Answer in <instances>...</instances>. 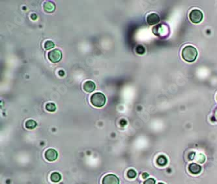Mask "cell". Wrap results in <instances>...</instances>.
Returning <instances> with one entry per match:
<instances>
[{"label":"cell","instance_id":"6da1fadb","mask_svg":"<svg viewBox=\"0 0 217 184\" xmlns=\"http://www.w3.org/2000/svg\"><path fill=\"white\" fill-rule=\"evenodd\" d=\"M198 51L192 46H186L182 50V57L187 62H193L197 58Z\"/></svg>","mask_w":217,"mask_h":184},{"label":"cell","instance_id":"7a4b0ae2","mask_svg":"<svg viewBox=\"0 0 217 184\" xmlns=\"http://www.w3.org/2000/svg\"><path fill=\"white\" fill-rule=\"evenodd\" d=\"M106 97L105 95L100 93V92H97L94 94H93L91 97V104L95 107L98 108H101L106 103Z\"/></svg>","mask_w":217,"mask_h":184},{"label":"cell","instance_id":"3957f363","mask_svg":"<svg viewBox=\"0 0 217 184\" xmlns=\"http://www.w3.org/2000/svg\"><path fill=\"white\" fill-rule=\"evenodd\" d=\"M190 21L194 24L201 22L203 19V13L199 9H194L189 14Z\"/></svg>","mask_w":217,"mask_h":184},{"label":"cell","instance_id":"277c9868","mask_svg":"<svg viewBox=\"0 0 217 184\" xmlns=\"http://www.w3.org/2000/svg\"><path fill=\"white\" fill-rule=\"evenodd\" d=\"M48 57L52 63H58L62 58V52L60 50L54 49L48 54Z\"/></svg>","mask_w":217,"mask_h":184},{"label":"cell","instance_id":"5b68a950","mask_svg":"<svg viewBox=\"0 0 217 184\" xmlns=\"http://www.w3.org/2000/svg\"><path fill=\"white\" fill-rule=\"evenodd\" d=\"M119 178L113 174H108L104 177L102 180V184H119Z\"/></svg>","mask_w":217,"mask_h":184},{"label":"cell","instance_id":"8992f818","mask_svg":"<svg viewBox=\"0 0 217 184\" xmlns=\"http://www.w3.org/2000/svg\"><path fill=\"white\" fill-rule=\"evenodd\" d=\"M58 153L54 149H48L45 152V158L49 161H54L57 159Z\"/></svg>","mask_w":217,"mask_h":184},{"label":"cell","instance_id":"52a82bcc","mask_svg":"<svg viewBox=\"0 0 217 184\" xmlns=\"http://www.w3.org/2000/svg\"><path fill=\"white\" fill-rule=\"evenodd\" d=\"M160 22V17L157 14L152 13L149 14L147 17V22L148 24L153 25L158 24Z\"/></svg>","mask_w":217,"mask_h":184},{"label":"cell","instance_id":"ba28073f","mask_svg":"<svg viewBox=\"0 0 217 184\" xmlns=\"http://www.w3.org/2000/svg\"><path fill=\"white\" fill-rule=\"evenodd\" d=\"M84 90L88 93H91V92L94 91L96 88V85L93 81L88 80L86 82L83 86Z\"/></svg>","mask_w":217,"mask_h":184},{"label":"cell","instance_id":"9c48e42d","mask_svg":"<svg viewBox=\"0 0 217 184\" xmlns=\"http://www.w3.org/2000/svg\"><path fill=\"white\" fill-rule=\"evenodd\" d=\"M189 171L193 174H198L201 171V167L197 163H191L189 165Z\"/></svg>","mask_w":217,"mask_h":184},{"label":"cell","instance_id":"30bf717a","mask_svg":"<svg viewBox=\"0 0 217 184\" xmlns=\"http://www.w3.org/2000/svg\"><path fill=\"white\" fill-rule=\"evenodd\" d=\"M44 9L47 13H52L55 9V4L51 2H47L44 4Z\"/></svg>","mask_w":217,"mask_h":184},{"label":"cell","instance_id":"8fae6325","mask_svg":"<svg viewBox=\"0 0 217 184\" xmlns=\"http://www.w3.org/2000/svg\"><path fill=\"white\" fill-rule=\"evenodd\" d=\"M37 122H36L35 121L33 120H28L26 122H25V127L28 129H35L36 127H37Z\"/></svg>","mask_w":217,"mask_h":184},{"label":"cell","instance_id":"7c38bea8","mask_svg":"<svg viewBox=\"0 0 217 184\" xmlns=\"http://www.w3.org/2000/svg\"><path fill=\"white\" fill-rule=\"evenodd\" d=\"M157 164L160 166H164L167 164L168 159L164 155H160L157 160Z\"/></svg>","mask_w":217,"mask_h":184},{"label":"cell","instance_id":"4fadbf2b","mask_svg":"<svg viewBox=\"0 0 217 184\" xmlns=\"http://www.w3.org/2000/svg\"><path fill=\"white\" fill-rule=\"evenodd\" d=\"M50 179L53 182L57 183V182H59L61 180V176L60 175V174H59L58 172H54L51 174Z\"/></svg>","mask_w":217,"mask_h":184},{"label":"cell","instance_id":"5bb4252c","mask_svg":"<svg viewBox=\"0 0 217 184\" xmlns=\"http://www.w3.org/2000/svg\"><path fill=\"white\" fill-rule=\"evenodd\" d=\"M195 159L196 162L201 164V163H204L205 161V157L202 153H198V154H196Z\"/></svg>","mask_w":217,"mask_h":184},{"label":"cell","instance_id":"9a60e30c","mask_svg":"<svg viewBox=\"0 0 217 184\" xmlns=\"http://www.w3.org/2000/svg\"><path fill=\"white\" fill-rule=\"evenodd\" d=\"M46 110L48 112H55L56 110V106L53 103H48L46 105Z\"/></svg>","mask_w":217,"mask_h":184},{"label":"cell","instance_id":"2e32d148","mask_svg":"<svg viewBox=\"0 0 217 184\" xmlns=\"http://www.w3.org/2000/svg\"><path fill=\"white\" fill-rule=\"evenodd\" d=\"M55 44L54 43V42L51 41V40H47V41H46L44 43V48L46 50H50L51 48H54Z\"/></svg>","mask_w":217,"mask_h":184},{"label":"cell","instance_id":"e0dca14e","mask_svg":"<svg viewBox=\"0 0 217 184\" xmlns=\"http://www.w3.org/2000/svg\"><path fill=\"white\" fill-rule=\"evenodd\" d=\"M136 175H137L136 172L133 169H130L127 172V176L131 179L134 178L136 176Z\"/></svg>","mask_w":217,"mask_h":184},{"label":"cell","instance_id":"ac0fdd59","mask_svg":"<svg viewBox=\"0 0 217 184\" xmlns=\"http://www.w3.org/2000/svg\"><path fill=\"white\" fill-rule=\"evenodd\" d=\"M136 50L138 54H143L145 52V48L142 45H139L136 47Z\"/></svg>","mask_w":217,"mask_h":184},{"label":"cell","instance_id":"d6986e66","mask_svg":"<svg viewBox=\"0 0 217 184\" xmlns=\"http://www.w3.org/2000/svg\"><path fill=\"white\" fill-rule=\"evenodd\" d=\"M143 184H155V180L153 178H149L144 182Z\"/></svg>","mask_w":217,"mask_h":184},{"label":"cell","instance_id":"ffe728a7","mask_svg":"<svg viewBox=\"0 0 217 184\" xmlns=\"http://www.w3.org/2000/svg\"><path fill=\"white\" fill-rule=\"evenodd\" d=\"M195 156H196V153L194 152L190 153V155H189V159L190 160H193L195 158Z\"/></svg>","mask_w":217,"mask_h":184},{"label":"cell","instance_id":"44dd1931","mask_svg":"<svg viewBox=\"0 0 217 184\" xmlns=\"http://www.w3.org/2000/svg\"><path fill=\"white\" fill-rule=\"evenodd\" d=\"M31 18H32V20H36L37 18V14H32V15H31Z\"/></svg>","mask_w":217,"mask_h":184},{"label":"cell","instance_id":"7402d4cb","mask_svg":"<svg viewBox=\"0 0 217 184\" xmlns=\"http://www.w3.org/2000/svg\"><path fill=\"white\" fill-rule=\"evenodd\" d=\"M142 177H143V178H144V179L147 178L149 177V174H148L147 173H146V172L143 173V174H142Z\"/></svg>","mask_w":217,"mask_h":184},{"label":"cell","instance_id":"603a6c76","mask_svg":"<svg viewBox=\"0 0 217 184\" xmlns=\"http://www.w3.org/2000/svg\"><path fill=\"white\" fill-rule=\"evenodd\" d=\"M59 76H64V75H65V72H64L63 71L61 70V71H59Z\"/></svg>","mask_w":217,"mask_h":184},{"label":"cell","instance_id":"cb8c5ba5","mask_svg":"<svg viewBox=\"0 0 217 184\" xmlns=\"http://www.w3.org/2000/svg\"><path fill=\"white\" fill-rule=\"evenodd\" d=\"M214 117L215 118V120L217 121V109H216L215 112V114H214Z\"/></svg>","mask_w":217,"mask_h":184},{"label":"cell","instance_id":"d4e9b609","mask_svg":"<svg viewBox=\"0 0 217 184\" xmlns=\"http://www.w3.org/2000/svg\"><path fill=\"white\" fill-rule=\"evenodd\" d=\"M158 184H164V183H159Z\"/></svg>","mask_w":217,"mask_h":184}]
</instances>
